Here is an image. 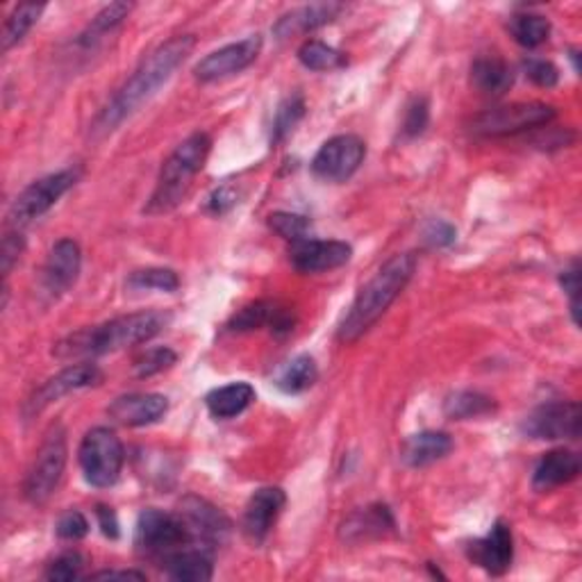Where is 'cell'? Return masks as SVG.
<instances>
[{
    "instance_id": "6da1fadb",
    "label": "cell",
    "mask_w": 582,
    "mask_h": 582,
    "mask_svg": "<svg viewBox=\"0 0 582 582\" xmlns=\"http://www.w3.org/2000/svg\"><path fill=\"white\" fill-rule=\"evenodd\" d=\"M196 49V39L192 34L173 37L162 47H157L134 71L110 103L99 112L94 123L89 125V137L105 140L125 119H130L144 103H149L160 89L181 69L192 51Z\"/></svg>"
},
{
    "instance_id": "7a4b0ae2",
    "label": "cell",
    "mask_w": 582,
    "mask_h": 582,
    "mask_svg": "<svg viewBox=\"0 0 582 582\" xmlns=\"http://www.w3.org/2000/svg\"><path fill=\"white\" fill-rule=\"evenodd\" d=\"M417 255L415 253H396L389 257L376 276L357 292L353 305L344 315L337 328V341L355 344L365 337L380 319L391 303L408 287L417 272Z\"/></svg>"
},
{
    "instance_id": "3957f363",
    "label": "cell",
    "mask_w": 582,
    "mask_h": 582,
    "mask_svg": "<svg viewBox=\"0 0 582 582\" xmlns=\"http://www.w3.org/2000/svg\"><path fill=\"white\" fill-rule=\"evenodd\" d=\"M169 315L160 309H144L134 315L116 317L103 326L78 330L55 344L53 355L60 360H73V357H99L116 353L123 348L140 346L164 330Z\"/></svg>"
},
{
    "instance_id": "277c9868",
    "label": "cell",
    "mask_w": 582,
    "mask_h": 582,
    "mask_svg": "<svg viewBox=\"0 0 582 582\" xmlns=\"http://www.w3.org/2000/svg\"><path fill=\"white\" fill-rule=\"evenodd\" d=\"M210 151H212V140L207 132H194L183 144H177L175 151L162 164L155 192L149 205L144 207V212L157 216L181 205L192 190L194 177L203 171Z\"/></svg>"
},
{
    "instance_id": "5b68a950",
    "label": "cell",
    "mask_w": 582,
    "mask_h": 582,
    "mask_svg": "<svg viewBox=\"0 0 582 582\" xmlns=\"http://www.w3.org/2000/svg\"><path fill=\"white\" fill-rule=\"evenodd\" d=\"M67 430L62 426H55L39 446V451L25 473L23 497L28 503L43 506L55 494L67 469Z\"/></svg>"
},
{
    "instance_id": "8992f818",
    "label": "cell",
    "mask_w": 582,
    "mask_h": 582,
    "mask_svg": "<svg viewBox=\"0 0 582 582\" xmlns=\"http://www.w3.org/2000/svg\"><path fill=\"white\" fill-rule=\"evenodd\" d=\"M78 462L89 484L99 489L112 487L119 480L125 462V451L119 435L105 426L89 430L78 449Z\"/></svg>"
},
{
    "instance_id": "52a82bcc",
    "label": "cell",
    "mask_w": 582,
    "mask_h": 582,
    "mask_svg": "<svg viewBox=\"0 0 582 582\" xmlns=\"http://www.w3.org/2000/svg\"><path fill=\"white\" fill-rule=\"evenodd\" d=\"M555 114V108L547 103H510L480 112L471 119L469 130L478 137H508V134L549 125Z\"/></svg>"
},
{
    "instance_id": "ba28073f",
    "label": "cell",
    "mask_w": 582,
    "mask_h": 582,
    "mask_svg": "<svg viewBox=\"0 0 582 582\" xmlns=\"http://www.w3.org/2000/svg\"><path fill=\"white\" fill-rule=\"evenodd\" d=\"M82 171L80 169H64L51 175H43L39 181H34L32 185H28L17 201L12 203L10 212H8V223L19 231L28 223H32L34 218L47 214L69 190H73L80 181Z\"/></svg>"
},
{
    "instance_id": "9c48e42d",
    "label": "cell",
    "mask_w": 582,
    "mask_h": 582,
    "mask_svg": "<svg viewBox=\"0 0 582 582\" xmlns=\"http://www.w3.org/2000/svg\"><path fill=\"white\" fill-rule=\"evenodd\" d=\"M192 544L190 532L177 514L149 508L140 514L134 528V547L144 555L164 558L166 553Z\"/></svg>"
},
{
    "instance_id": "30bf717a",
    "label": "cell",
    "mask_w": 582,
    "mask_h": 582,
    "mask_svg": "<svg viewBox=\"0 0 582 582\" xmlns=\"http://www.w3.org/2000/svg\"><path fill=\"white\" fill-rule=\"evenodd\" d=\"M367 157V144L357 134H337L312 160V173L326 183H346Z\"/></svg>"
},
{
    "instance_id": "8fae6325",
    "label": "cell",
    "mask_w": 582,
    "mask_h": 582,
    "mask_svg": "<svg viewBox=\"0 0 582 582\" xmlns=\"http://www.w3.org/2000/svg\"><path fill=\"white\" fill-rule=\"evenodd\" d=\"M582 428V415L575 400H555L537 408L525 417L521 430L530 439H578Z\"/></svg>"
},
{
    "instance_id": "7c38bea8",
    "label": "cell",
    "mask_w": 582,
    "mask_h": 582,
    "mask_svg": "<svg viewBox=\"0 0 582 582\" xmlns=\"http://www.w3.org/2000/svg\"><path fill=\"white\" fill-rule=\"evenodd\" d=\"M175 514L183 519L192 544L207 547V549L218 547L231 534L233 528L226 514L196 494H187L181 501V506H177Z\"/></svg>"
},
{
    "instance_id": "4fadbf2b",
    "label": "cell",
    "mask_w": 582,
    "mask_h": 582,
    "mask_svg": "<svg viewBox=\"0 0 582 582\" xmlns=\"http://www.w3.org/2000/svg\"><path fill=\"white\" fill-rule=\"evenodd\" d=\"M103 380V371L92 365V363H80V365H71L67 369H62L60 374H55L53 378H49L41 387H37L32 391V396L25 400V417H34L39 412L47 410L53 402H58L60 398L69 396L71 391H80L86 387H94Z\"/></svg>"
},
{
    "instance_id": "5bb4252c",
    "label": "cell",
    "mask_w": 582,
    "mask_h": 582,
    "mask_svg": "<svg viewBox=\"0 0 582 582\" xmlns=\"http://www.w3.org/2000/svg\"><path fill=\"white\" fill-rule=\"evenodd\" d=\"M259 51H262V37L251 34L242 41L228 43V47H223V49L205 55L196 64L194 75L201 82H216L223 78H231L235 73H242L244 69H248L257 60Z\"/></svg>"
},
{
    "instance_id": "9a60e30c",
    "label": "cell",
    "mask_w": 582,
    "mask_h": 582,
    "mask_svg": "<svg viewBox=\"0 0 582 582\" xmlns=\"http://www.w3.org/2000/svg\"><path fill=\"white\" fill-rule=\"evenodd\" d=\"M353 248L339 239H300L289 246V262L300 274H324L348 264Z\"/></svg>"
},
{
    "instance_id": "2e32d148",
    "label": "cell",
    "mask_w": 582,
    "mask_h": 582,
    "mask_svg": "<svg viewBox=\"0 0 582 582\" xmlns=\"http://www.w3.org/2000/svg\"><path fill=\"white\" fill-rule=\"evenodd\" d=\"M80 268H82V251L78 242L60 239L51 248L47 264H43L41 268L43 292H47L51 298H60L75 285L80 276Z\"/></svg>"
},
{
    "instance_id": "e0dca14e",
    "label": "cell",
    "mask_w": 582,
    "mask_h": 582,
    "mask_svg": "<svg viewBox=\"0 0 582 582\" xmlns=\"http://www.w3.org/2000/svg\"><path fill=\"white\" fill-rule=\"evenodd\" d=\"M285 503H287V494L280 487H262L251 497L244 512L242 530L253 547L264 544L268 532H272L274 523L278 521Z\"/></svg>"
},
{
    "instance_id": "ac0fdd59",
    "label": "cell",
    "mask_w": 582,
    "mask_h": 582,
    "mask_svg": "<svg viewBox=\"0 0 582 582\" xmlns=\"http://www.w3.org/2000/svg\"><path fill=\"white\" fill-rule=\"evenodd\" d=\"M467 555L473 564L482 566L491 575H503L512 566L514 558V540L510 525L499 519L482 540H473L467 547Z\"/></svg>"
},
{
    "instance_id": "d6986e66",
    "label": "cell",
    "mask_w": 582,
    "mask_h": 582,
    "mask_svg": "<svg viewBox=\"0 0 582 582\" xmlns=\"http://www.w3.org/2000/svg\"><path fill=\"white\" fill-rule=\"evenodd\" d=\"M264 326L274 335L285 337V335H292L296 326V317H294V312L285 305H278L274 300H255L237 312L228 324V330L248 333V330H259Z\"/></svg>"
},
{
    "instance_id": "ffe728a7",
    "label": "cell",
    "mask_w": 582,
    "mask_h": 582,
    "mask_svg": "<svg viewBox=\"0 0 582 582\" xmlns=\"http://www.w3.org/2000/svg\"><path fill=\"white\" fill-rule=\"evenodd\" d=\"M169 410V400L162 394H127L119 396L108 408L112 421L127 426V428H142L160 421Z\"/></svg>"
},
{
    "instance_id": "44dd1931",
    "label": "cell",
    "mask_w": 582,
    "mask_h": 582,
    "mask_svg": "<svg viewBox=\"0 0 582 582\" xmlns=\"http://www.w3.org/2000/svg\"><path fill=\"white\" fill-rule=\"evenodd\" d=\"M396 521L387 506H369L353 512L339 528L341 542L346 544H363L371 540H380V537L394 532Z\"/></svg>"
},
{
    "instance_id": "7402d4cb",
    "label": "cell",
    "mask_w": 582,
    "mask_h": 582,
    "mask_svg": "<svg viewBox=\"0 0 582 582\" xmlns=\"http://www.w3.org/2000/svg\"><path fill=\"white\" fill-rule=\"evenodd\" d=\"M162 569L171 580L207 582L214 575L212 549L198 547V544L181 547L162 558Z\"/></svg>"
},
{
    "instance_id": "603a6c76",
    "label": "cell",
    "mask_w": 582,
    "mask_h": 582,
    "mask_svg": "<svg viewBox=\"0 0 582 582\" xmlns=\"http://www.w3.org/2000/svg\"><path fill=\"white\" fill-rule=\"evenodd\" d=\"M453 451V439L449 432L423 430L408 437L400 446V460L410 469L430 467Z\"/></svg>"
},
{
    "instance_id": "cb8c5ba5",
    "label": "cell",
    "mask_w": 582,
    "mask_h": 582,
    "mask_svg": "<svg viewBox=\"0 0 582 582\" xmlns=\"http://www.w3.org/2000/svg\"><path fill=\"white\" fill-rule=\"evenodd\" d=\"M344 12L341 3H312V6H303L296 8L287 14H283L276 25H274V34L278 39H287L294 34H307L317 28H324L328 23H333L339 14Z\"/></svg>"
},
{
    "instance_id": "d4e9b609",
    "label": "cell",
    "mask_w": 582,
    "mask_h": 582,
    "mask_svg": "<svg viewBox=\"0 0 582 582\" xmlns=\"http://www.w3.org/2000/svg\"><path fill=\"white\" fill-rule=\"evenodd\" d=\"M578 473H580V456L566 449H555L537 462L532 473V487L534 491H551L555 487L575 480Z\"/></svg>"
},
{
    "instance_id": "484cf974",
    "label": "cell",
    "mask_w": 582,
    "mask_h": 582,
    "mask_svg": "<svg viewBox=\"0 0 582 582\" xmlns=\"http://www.w3.org/2000/svg\"><path fill=\"white\" fill-rule=\"evenodd\" d=\"M255 400V389L248 382H231L212 389L205 396V406L214 419H235Z\"/></svg>"
},
{
    "instance_id": "4316f807",
    "label": "cell",
    "mask_w": 582,
    "mask_h": 582,
    "mask_svg": "<svg viewBox=\"0 0 582 582\" xmlns=\"http://www.w3.org/2000/svg\"><path fill=\"white\" fill-rule=\"evenodd\" d=\"M471 84L487 96H503L514 84V71L501 58H480L471 67Z\"/></svg>"
},
{
    "instance_id": "83f0119b",
    "label": "cell",
    "mask_w": 582,
    "mask_h": 582,
    "mask_svg": "<svg viewBox=\"0 0 582 582\" xmlns=\"http://www.w3.org/2000/svg\"><path fill=\"white\" fill-rule=\"evenodd\" d=\"M491 412H497L494 398H489L480 391H456L443 400V415L453 421H467V419H480Z\"/></svg>"
},
{
    "instance_id": "f1b7e54d",
    "label": "cell",
    "mask_w": 582,
    "mask_h": 582,
    "mask_svg": "<svg viewBox=\"0 0 582 582\" xmlns=\"http://www.w3.org/2000/svg\"><path fill=\"white\" fill-rule=\"evenodd\" d=\"M317 378H319V367L315 363V357L303 353L285 365V369L278 376V387L285 394H303L317 382Z\"/></svg>"
},
{
    "instance_id": "f546056e",
    "label": "cell",
    "mask_w": 582,
    "mask_h": 582,
    "mask_svg": "<svg viewBox=\"0 0 582 582\" xmlns=\"http://www.w3.org/2000/svg\"><path fill=\"white\" fill-rule=\"evenodd\" d=\"M510 34L523 49H537L549 41L551 37V21L542 14H514L508 23Z\"/></svg>"
},
{
    "instance_id": "4dcf8cb0",
    "label": "cell",
    "mask_w": 582,
    "mask_h": 582,
    "mask_svg": "<svg viewBox=\"0 0 582 582\" xmlns=\"http://www.w3.org/2000/svg\"><path fill=\"white\" fill-rule=\"evenodd\" d=\"M47 10L43 3H21L12 10V14L8 17L6 25H3V51H12L17 43H21L25 39V34L32 30V25L39 21V17Z\"/></svg>"
},
{
    "instance_id": "1f68e13d",
    "label": "cell",
    "mask_w": 582,
    "mask_h": 582,
    "mask_svg": "<svg viewBox=\"0 0 582 582\" xmlns=\"http://www.w3.org/2000/svg\"><path fill=\"white\" fill-rule=\"evenodd\" d=\"M298 60L309 71H335L346 64L344 53L319 39H307L298 49Z\"/></svg>"
},
{
    "instance_id": "d6a6232c",
    "label": "cell",
    "mask_w": 582,
    "mask_h": 582,
    "mask_svg": "<svg viewBox=\"0 0 582 582\" xmlns=\"http://www.w3.org/2000/svg\"><path fill=\"white\" fill-rule=\"evenodd\" d=\"M132 6L130 3H112L108 8H103L94 19L92 23H89L84 28V32L78 37V43L80 47H92V43H96L99 39H103L108 32H112L116 25L123 23V19L130 14Z\"/></svg>"
},
{
    "instance_id": "836d02e7",
    "label": "cell",
    "mask_w": 582,
    "mask_h": 582,
    "mask_svg": "<svg viewBox=\"0 0 582 582\" xmlns=\"http://www.w3.org/2000/svg\"><path fill=\"white\" fill-rule=\"evenodd\" d=\"M130 289H155V292H166L173 294L181 287V278L173 272V268H162V266H149L140 268V272L130 274L127 278Z\"/></svg>"
},
{
    "instance_id": "e575fe53",
    "label": "cell",
    "mask_w": 582,
    "mask_h": 582,
    "mask_svg": "<svg viewBox=\"0 0 582 582\" xmlns=\"http://www.w3.org/2000/svg\"><path fill=\"white\" fill-rule=\"evenodd\" d=\"M305 116V101L300 94L289 96L276 112L274 119V130H272V144H283L289 134L294 132V127L300 123V119Z\"/></svg>"
},
{
    "instance_id": "d590c367",
    "label": "cell",
    "mask_w": 582,
    "mask_h": 582,
    "mask_svg": "<svg viewBox=\"0 0 582 582\" xmlns=\"http://www.w3.org/2000/svg\"><path fill=\"white\" fill-rule=\"evenodd\" d=\"M268 226L276 235H280L283 239L296 244L300 239L309 237L312 231V221L303 214H294V212H274L268 216Z\"/></svg>"
},
{
    "instance_id": "8d00e7d4",
    "label": "cell",
    "mask_w": 582,
    "mask_h": 582,
    "mask_svg": "<svg viewBox=\"0 0 582 582\" xmlns=\"http://www.w3.org/2000/svg\"><path fill=\"white\" fill-rule=\"evenodd\" d=\"M175 363H177V353L169 346H160V348H151L144 355H140L132 367L137 378H153L162 371H169Z\"/></svg>"
},
{
    "instance_id": "74e56055",
    "label": "cell",
    "mask_w": 582,
    "mask_h": 582,
    "mask_svg": "<svg viewBox=\"0 0 582 582\" xmlns=\"http://www.w3.org/2000/svg\"><path fill=\"white\" fill-rule=\"evenodd\" d=\"M82 566H84V558L78 551H67L49 564L47 578L55 582H71L82 575Z\"/></svg>"
},
{
    "instance_id": "f35d334b",
    "label": "cell",
    "mask_w": 582,
    "mask_h": 582,
    "mask_svg": "<svg viewBox=\"0 0 582 582\" xmlns=\"http://www.w3.org/2000/svg\"><path fill=\"white\" fill-rule=\"evenodd\" d=\"M430 123V105L423 96H417L410 101L408 110H406V119H402V134L406 137H419V134L426 132Z\"/></svg>"
},
{
    "instance_id": "ab89813d",
    "label": "cell",
    "mask_w": 582,
    "mask_h": 582,
    "mask_svg": "<svg viewBox=\"0 0 582 582\" xmlns=\"http://www.w3.org/2000/svg\"><path fill=\"white\" fill-rule=\"evenodd\" d=\"M523 71L537 86H542V89H553L560 82L558 67L549 60H542V58L523 60Z\"/></svg>"
},
{
    "instance_id": "60d3db41",
    "label": "cell",
    "mask_w": 582,
    "mask_h": 582,
    "mask_svg": "<svg viewBox=\"0 0 582 582\" xmlns=\"http://www.w3.org/2000/svg\"><path fill=\"white\" fill-rule=\"evenodd\" d=\"M55 532H58L60 540L78 542V540H84V537L89 534V521H86V517H84L82 512L69 510V512H64V514L58 519Z\"/></svg>"
},
{
    "instance_id": "b9f144b4",
    "label": "cell",
    "mask_w": 582,
    "mask_h": 582,
    "mask_svg": "<svg viewBox=\"0 0 582 582\" xmlns=\"http://www.w3.org/2000/svg\"><path fill=\"white\" fill-rule=\"evenodd\" d=\"M23 251H25L23 235L19 231L8 233L3 239V246H0V268H3V278L12 274V268L19 264Z\"/></svg>"
},
{
    "instance_id": "7bdbcfd3",
    "label": "cell",
    "mask_w": 582,
    "mask_h": 582,
    "mask_svg": "<svg viewBox=\"0 0 582 582\" xmlns=\"http://www.w3.org/2000/svg\"><path fill=\"white\" fill-rule=\"evenodd\" d=\"M239 203V192L233 185H223L221 190H216L210 201H207V210L216 216L231 212L235 205Z\"/></svg>"
},
{
    "instance_id": "ee69618b",
    "label": "cell",
    "mask_w": 582,
    "mask_h": 582,
    "mask_svg": "<svg viewBox=\"0 0 582 582\" xmlns=\"http://www.w3.org/2000/svg\"><path fill=\"white\" fill-rule=\"evenodd\" d=\"M560 285L571 298V315H573V321L578 324V296H580V264L578 262H573L566 272H562Z\"/></svg>"
},
{
    "instance_id": "f6af8a7d",
    "label": "cell",
    "mask_w": 582,
    "mask_h": 582,
    "mask_svg": "<svg viewBox=\"0 0 582 582\" xmlns=\"http://www.w3.org/2000/svg\"><path fill=\"white\" fill-rule=\"evenodd\" d=\"M426 237H428V242H430L432 246H451V244L456 242L458 233H456V228L451 226V223H443V221H435V223H432V226L428 228Z\"/></svg>"
},
{
    "instance_id": "bcb514c9",
    "label": "cell",
    "mask_w": 582,
    "mask_h": 582,
    "mask_svg": "<svg viewBox=\"0 0 582 582\" xmlns=\"http://www.w3.org/2000/svg\"><path fill=\"white\" fill-rule=\"evenodd\" d=\"M96 519H99V525H101L103 534L110 537V540H116V537L121 534L116 512H114L112 508H108V506H99V508H96Z\"/></svg>"
},
{
    "instance_id": "7dc6e473",
    "label": "cell",
    "mask_w": 582,
    "mask_h": 582,
    "mask_svg": "<svg viewBox=\"0 0 582 582\" xmlns=\"http://www.w3.org/2000/svg\"><path fill=\"white\" fill-rule=\"evenodd\" d=\"M92 580H146V573L132 571V569H108L92 575Z\"/></svg>"
}]
</instances>
